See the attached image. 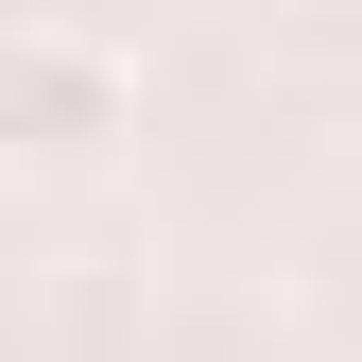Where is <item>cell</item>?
<instances>
[{
  "instance_id": "1",
  "label": "cell",
  "mask_w": 362,
  "mask_h": 362,
  "mask_svg": "<svg viewBox=\"0 0 362 362\" xmlns=\"http://www.w3.org/2000/svg\"><path fill=\"white\" fill-rule=\"evenodd\" d=\"M139 139V52L104 18H18L0 35V156L18 173H104Z\"/></svg>"
}]
</instances>
